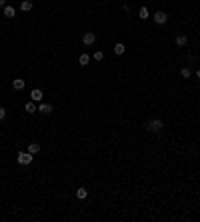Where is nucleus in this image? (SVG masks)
<instances>
[{"label": "nucleus", "instance_id": "nucleus-1", "mask_svg": "<svg viewBox=\"0 0 200 222\" xmlns=\"http://www.w3.org/2000/svg\"><path fill=\"white\" fill-rule=\"evenodd\" d=\"M162 128H164V122L160 120V118H152V120L146 122V130H148V132H154V134H158Z\"/></svg>", "mask_w": 200, "mask_h": 222}, {"label": "nucleus", "instance_id": "nucleus-2", "mask_svg": "<svg viewBox=\"0 0 200 222\" xmlns=\"http://www.w3.org/2000/svg\"><path fill=\"white\" fill-rule=\"evenodd\" d=\"M18 164L20 166H28V164H32V154L30 152H18Z\"/></svg>", "mask_w": 200, "mask_h": 222}, {"label": "nucleus", "instance_id": "nucleus-3", "mask_svg": "<svg viewBox=\"0 0 200 222\" xmlns=\"http://www.w3.org/2000/svg\"><path fill=\"white\" fill-rule=\"evenodd\" d=\"M152 20H154L156 24H166V22H168V16H166V12L160 10V12H156V14L152 16Z\"/></svg>", "mask_w": 200, "mask_h": 222}, {"label": "nucleus", "instance_id": "nucleus-4", "mask_svg": "<svg viewBox=\"0 0 200 222\" xmlns=\"http://www.w3.org/2000/svg\"><path fill=\"white\" fill-rule=\"evenodd\" d=\"M94 40H96V34H94V32H84V36H82V42H84L86 46L94 44Z\"/></svg>", "mask_w": 200, "mask_h": 222}, {"label": "nucleus", "instance_id": "nucleus-5", "mask_svg": "<svg viewBox=\"0 0 200 222\" xmlns=\"http://www.w3.org/2000/svg\"><path fill=\"white\" fill-rule=\"evenodd\" d=\"M30 98L34 102H42V98H44V94H42V90L40 88H34V90L30 92Z\"/></svg>", "mask_w": 200, "mask_h": 222}, {"label": "nucleus", "instance_id": "nucleus-6", "mask_svg": "<svg viewBox=\"0 0 200 222\" xmlns=\"http://www.w3.org/2000/svg\"><path fill=\"white\" fill-rule=\"evenodd\" d=\"M38 112H42V114H50V112H52V104L40 102V106H38Z\"/></svg>", "mask_w": 200, "mask_h": 222}, {"label": "nucleus", "instance_id": "nucleus-7", "mask_svg": "<svg viewBox=\"0 0 200 222\" xmlns=\"http://www.w3.org/2000/svg\"><path fill=\"white\" fill-rule=\"evenodd\" d=\"M24 110H26L28 114H34V112H38V108H36V102H26V106H24Z\"/></svg>", "mask_w": 200, "mask_h": 222}, {"label": "nucleus", "instance_id": "nucleus-8", "mask_svg": "<svg viewBox=\"0 0 200 222\" xmlns=\"http://www.w3.org/2000/svg\"><path fill=\"white\" fill-rule=\"evenodd\" d=\"M176 44L178 46H186L188 44V36H186V34H178L176 36Z\"/></svg>", "mask_w": 200, "mask_h": 222}, {"label": "nucleus", "instance_id": "nucleus-9", "mask_svg": "<svg viewBox=\"0 0 200 222\" xmlns=\"http://www.w3.org/2000/svg\"><path fill=\"white\" fill-rule=\"evenodd\" d=\"M20 10H22V12H30V10H32V2H30V0H22Z\"/></svg>", "mask_w": 200, "mask_h": 222}, {"label": "nucleus", "instance_id": "nucleus-10", "mask_svg": "<svg viewBox=\"0 0 200 222\" xmlns=\"http://www.w3.org/2000/svg\"><path fill=\"white\" fill-rule=\"evenodd\" d=\"M4 16H6V18H14L16 16V10L12 6H4Z\"/></svg>", "mask_w": 200, "mask_h": 222}, {"label": "nucleus", "instance_id": "nucleus-11", "mask_svg": "<svg viewBox=\"0 0 200 222\" xmlns=\"http://www.w3.org/2000/svg\"><path fill=\"white\" fill-rule=\"evenodd\" d=\"M12 88H14V90H22L24 88V80H20V78L12 80Z\"/></svg>", "mask_w": 200, "mask_h": 222}, {"label": "nucleus", "instance_id": "nucleus-12", "mask_svg": "<svg viewBox=\"0 0 200 222\" xmlns=\"http://www.w3.org/2000/svg\"><path fill=\"white\" fill-rule=\"evenodd\" d=\"M28 152L34 156V154H38L40 152V144H28Z\"/></svg>", "mask_w": 200, "mask_h": 222}, {"label": "nucleus", "instance_id": "nucleus-13", "mask_svg": "<svg viewBox=\"0 0 200 222\" xmlns=\"http://www.w3.org/2000/svg\"><path fill=\"white\" fill-rule=\"evenodd\" d=\"M86 196H88V190H86V188H78V190H76V198L84 200Z\"/></svg>", "mask_w": 200, "mask_h": 222}, {"label": "nucleus", "instance_id": "nucleus-14", "mask_svg": "<svg viewBox=\"0 0 200 222\" xmlns=\"http://www.w3.org/2000/svg\"><path fill=\"white\" fill-rule=\"evenodd\" d=\"M138 16H140V18H142V20H146L148 16H150V14H148V8H146V6H142V8H140V10H138Z\"/></svg>", "mask_w": 200, "mask_h": 222}, {"label": "nucleus", "instance_id": "nucleus-15", "mask_svg": "<svg viewBox=\"0 0 200 222\" xmlns=\"http://www.w3.org/2000/svg\"><path fill=\"white\" fill-rule=\"evenodd\" d=\"M124 50H126V46L122 44V42H118V44L114 46V52H116V54H124Z\"/></svg>", "mask_w": 200, "mask_h": 222}, {"label": "nucleus", "instance_id": "nucleus-16", "mask_svg": "<svg viewBox=\"0 0 200 222\" xmlns=\"http://www.w3.org/2000/svg\"><path fill=\"white\" fill-rule=\"evenodd\" d=\"M78 62L82 64V66H86L88 62H90V56H88V54H80V58H78Z\"/></svg>", "mask_w": 200, "mask_h": 222}, {"label": "nucleus", "instance_id": "nucleus-17", "mask_svg": "<svg viewBox=\"0 0 200 222\" xmlns=\"http://www.w3.org/2000/svg\"><path fill=\"white\" fill-rule=\"evenodd\" d=\"M180 76H182V78H190V68H182Z\"/></svg>", "mask_w": 200, "mask_h": 222}, {"label": "nucleus", "instance_id": "nucleus-18", "mask_svg": "<svg viewBox=\"0 0 200 222\" xmlns=\"http://www.w3.org/2000/svg\"><path fill=\"white\" fill-rule=\"evenodd\" d=\"M94 60H104V52H102V50L94 52Z\"/></svg>", "mask_w": 200, "mask_h": 222}, {"label": "nucleus", "instance_id": "nucleus-19", "mask_svg": "<svg viewBox=\"0 0 200 222\" xmlns=\"http://www.w3.org/2000/svg\"><path fill=\"white\" fill-rule=\"evenodd\" d=\"M4 116H6V110H4V106H0V120H4Z\"/></svg>", "mask_w": 200, "mask_h": 222}, {"label": "nucleus", "instance_id": "nucleus-20", "mask_svg": "<svg viewBox=\"0 0 200 222\" xmlns=\"http://www.w3.org/2000/svg\"><path fill=\"white\" fill-rule=\"evenodd\" d=\"M6 6V0H0V8H4Z\"/></svg>", "mask_w": 200, "mask_h": 222}, {"label": "nucleus", "instance_id": "nucleus-21", "mask_svg": "<svg viewBox=\"0 0 200 222\" xmlns=\"http://www.w3.org/2000/svg\"><path fill=\"white\" fill-rule=\"evenodd\" d=\"M196 76H198V78H200V68H198V70H196Z\"/></svg>", "mask_w": 200, "mask_h": 222}]
</instances>
